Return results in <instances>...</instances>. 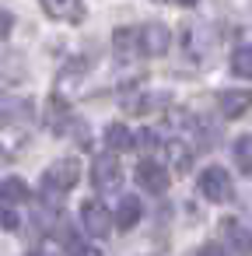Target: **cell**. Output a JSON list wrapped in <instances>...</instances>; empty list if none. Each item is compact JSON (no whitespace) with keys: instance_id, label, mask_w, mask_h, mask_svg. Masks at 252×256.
<instances>
[{"instance_id":"cell-6","label":"cell","mask_w":252,"mask_h":256,"mask_svg":"<svg viewBox=\"0 0 252 256\" xmlns=\"http://www.w3.org/2000/svg\"><path fill=\"white\" fill-rule=\"evenodd\" d=\"M168 46H172V32L158 22H151L137 32V53H144V56H161V53H168Z\"/></svg>"},{"instance_id":"cell-19","label":"cell","mask_w":252,"mask_h":256,"mask_svg":"<svg viewBox=\"0 0 252 256\" xmlns=\"http://www.w3.org/2000/svg\"><path fill=\"white\" fill-rule=\"evenodd\" d=\"M172 4H179V8H193L196 0H172Z\"/></svg>"},{"instance_id":"cell-2","label":"cell","mask_w":252,"mask_h":256,"mask_svg":"<svg viewBox=\"0 0 252 256\" xmlns=\"http://www.w3.org/2000/svg\"><path fill=\"white\" fill-rule=\"evenodd\" d=\"M32 120H35L32 98L11 95V92H0V130H18V126H28Z\"/></svg>"},{"instance_id":"cell-14","label":"cell","mask_w":252,"mask_h":256,"mask_svg":"<svg viewBox=\"0 0 252 256\" xmlns=\"http://www.w3.org/2000/svg\"><path fill=\"white\" fill-rule=\"evenodd\" d=\"M231 74L235 78H252V46H238L235 53H231Z\"/></svg>"},{"instance_id":"cell-15","label":"cell","mask_w":252,"mask_h":256,"mask_svg":"<svg viewBox=\"0 0 252 256\" xmlns=\"http://www.w3.org/2000/svg\"><path fill=\"white\" fill-rule=\"evenodd\" d=\"M112 50H116L119 56L137 53V32H133V28H116V32H112Z\"/></svg>"},{"instance_id":"cell-4","label":"cell","mask_w":252,"mask_h":256,"mask_svg":"<svg viewBox=\"0 0 252 256\" xmlns=\"http://www.w3.org/2000/svg\"><path fill=\"white\" fill-rule=\"evenodd\" d=\"M91 182H95L98 193H112V190L123 186V168H119V162H116L112 151L109 154H98L91 162Z\"/></svg>"},{"instance_id":"cell-7","label":"cell","mask_w":252,"mask_h":256,"mask_svg":"<svg viewBox=\"0 0 252 256\" xmlns=\"http://www.w3.org/2000/svg\"><path fill=\"white\" fill-rule=\"evenodd\" d=\"M137 182H140L147 193H165V190H168V168L158 165V162H151V158H144V162L137 165Z\"/></svg>"},{"instance_id":"cell-13","label":"cell","mask_w":252,"mask_h":256,"mask_svg":"<svg viewBox=\"0 0 252 256\" xmlns=\"http://www.w3.org/2000/svg\"><path fill=\"white\" fill-rule=\"evenodd\" d=\"M231 154H235V165L252 176V134H242V137L231 144Z\"/></svg>"},{"instance_id":"cell-12","label":"cell","mask_w":252,"mask_h":256,"mask_svg":"<svg viewBox=\"0 0 252 256\" xmlns=\"http://www.w3.org/2000/svg\"><path fill=\"white\" fill-rule=\"evenodd\" d=\"M105 140H109V148H116V151H130V148L137 144V134L126 130L123 123H112V126L105 130Z\"/></svg>"},{"instance_id":"cell-3","label":"cell","mask_w":252,"mask_h":256,"mask_svg":"<svg viewBox=\"0 0 252 256\" xmlns=\"http://www.w3.org/2000/svg\"><path fill=\"white\" fill-rule=\"evenodd\" d=\"M196 186H200V193L210 200V204H228L231 196H235V186H231V176L221 168V165H207L203 172H200V179H196Z\"/></svg>"},{"instance_id":"cell-20","label":"cell","mask_w":252,"mask_h":256,"mask_svg":"<svg viewBox=\"0 0 252 256\" xmlns=\"http://www.w3.org/2000/svg\"><path fill=\"white\" fill-rule=\"evenodd\" d=\"M35 256H53V252H46V249H39V252H35Z\"/></svg>"},{"instance_id":"cell-5","label":"cell","mask_w":252,"mask_h":256,"mask_svg":"<svg viewBox=\"0 0 252 256\" xmlns=\"http://www.w3.org/2000/svg\"><path fill=\"white\" fill-rule=\"evenodd\" d=\"M81 224H84L88 235L105 238V235L112 232V210H109L102 200H84V204H81Z\"/></svg>"},{"instance_id":"cell-1","label":"cell","mask_w":252,"mask_h":256,"mask_svg":"<svg viewBox=\"0 0 252 256\" xmlns=\"http://www.w3.org/2000/svg\"><path fill=\"white\" fill-rule=\"evenodd\" d=\"M77 182H81V162H77V158H60V162H53V165L46 168V176H42V193L56 204V200L67 196Z\"/></svg>"},{"instance_id":"cell-18","label":"cell","mask_w":252,"mask_h":256,"mask_svg":"<svg viewBox=\"0 0 252 256\" xmlns=\"http://www.w3.org/2000/svg\"><path fill=\"white\" fill-rule=\"evenodd\" d=\"M193 256H228V252H224L221 246H214V242H207V246H200V249H196Z\"/></svg>"},{"instance_id":"cell-17","label":"cell","mask_w":252,"mask_h":256,"mask_svg":"<svg viewBox=\"0 0 252 256\" xmlns=\"http://www.w3.org/2000/svg\"><path fill=\"white\" fill-rule=\"evenodd\" d=\"M11 28H14V14L0 8V39H7V36H11Z\"/></svg>"},{"instance_id":"cell-16","label":"cell","mask_w":252,"mask_h":256,"mask_svg":"<svg viewBox=\"0 0 252 256\" xmlns=\"http://www.w3.org/2000/svg\"><path fill=\"white\" fill-rule=\"evenodd\" d=\"M0 228H4V232H14V228H18V214H14V207L4 204V200H0Z\"/></svg>"},{"instance_id":"cell-10","label":"cell","mask_w":252,"mask_h":256,"mask_svg":"<svg viewBox=\"0 0 252 256\" xmlns=\"http://www.w3.org/2000/svg\"><path fill=\"white\" fill-rule=\"evenodd\" d=\"M140 218H144L140 196H119V207H116V214H112V224H116L119 232H130Z\"/></svg>"},{"instance_id":"cell-8","label":"cell","mask_w":252,"mask_h":256,"mask_svg":"<svg viewBox=\"0 0 252 256\" xmlns=\"http://www.w3.org/2000/svg\"><path fill=\"white\" fill-rule=\"evenodd\" d=\"M217 106H221L224 120H238V116L252 106V92H249V88H224V92L217 95Z\"/></svg>"},{"instance_id":"cell-9","label":"cell","mask_w":252,"mask_h":256,"mask_svg":"<svg viewBox=\"0 0 252 256\" xmlns=\"http://www.w3.org/2000/svg\"><path fill=\"white\" fill-rule=\"evenodd\" d=\"M39 4H42V11H46L49 18H56V22L77 25V22L84 18V4H81V0H39Z\"/></svg>"},{"instance_id":"cell-11","label":"cell","mask_w":252,"mask_h":256,"mask_svg":"<svg viewBox=\"0 0 252 256\" xmlns=\"http://www.w3.org/2000/svg\"><path fill=\"white\" fill-rule=\"evenodd\" d=\"M0 200L4 204H25V200H32V190H28V182L11 176V179L0 182Z\"/></svg>"}]
</instances>
